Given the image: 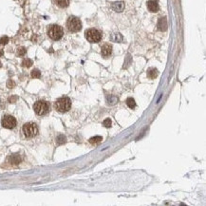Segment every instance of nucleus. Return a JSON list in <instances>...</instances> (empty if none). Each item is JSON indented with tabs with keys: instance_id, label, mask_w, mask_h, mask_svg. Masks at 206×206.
Here are the masks:
<instances>
[{
	"instance_id": "12",
	"label": "nucleus",
	"mask_w": 206,
	"mask_h": 206,
	"mask_svg": "<svg viewBox=\"0 0 206 206\" xmlns=\"http://www.w3.org/2000/svg\"><path fill=\"white\" fill-rule=\"evenodd\" d=\"M54 2L60 8H67L70 5V0H54Z\"/></svg>"
},
{
	"instance_id": "27",
	"label": "nucleus",
	"mask_w": 206,
	"mask_h": 206,
	"mask_svg": "<svg viewBox=\"0 0 206 206\" xmlns=\"http://www.w3.org/2000/svg\"><path fill=\"white\" fill-rule=\"evenodd\" d=\"M0 67H2V63L0 62Z\"/></svg>"
},
{
	"instance_id": "17",
	"label": "nucleus",
	"mask_w": 206,
	"mask_h": 206,
	"mask_svg": "<svg viewBox=\"0 0 206 206\" xmlns=\"http://www.w3.org/2000/svg\"><path fill=\"white\" fill-rule=\"evenodd\" d=\"M22 66L25 67H30L32 66V61L30 59H24L22 62Z\"/></svg>"
},
{
	"instance_id": "9",
	"label": "nucleus",
	"mask_w": 206,
	"mask_h": 206,
	"mask_svg": "<svg viewBox=\"0 0 206 206\" xmlns=\"http://www.w3.org/2000/svg\"><path fill=\"white\" fill-rule=\"evenodd\" d=\"M111 52H112V47L109 44H105L102 47V55L104 57L110 56Z\"/></svg>"
},
{
	"instance_id": "2",
	"label": "nucleus",
	"mask_w": 206,
	"mask_h": 206,
	"mask_svg": "<svg viewBox=\"0 0 206 206\" xmlns=\"http://www.w3.org/2000/svg\"><path fill=\"white\" fill-rule=\"evenodd\" d=\"M48 35L51 39L57 41L60 40L64 35V30L58 25H51L48 30Z\"/></svg>"
},
{
	"instance_id": "10",
	"label": "nucleus",
	"mask_w": 206,
	"mask_h": 206,
	"mask_svg": "<svg viewBox=\"0 0 206 206\" xmlns=\"http://www.w3.org/2000/svg\"><path fill=\"white\" fill-rule=\"evenodd\" d=\"M112 9L115 11H118V13L123 11L124 9V3L123 1H118V2L113 3L112 4Z\"/></svg>"
},
{
	"instance_id": "11",
	"label": "nucleus",
	"mask_w": 206,
	"mask_h": 206,
	"mask_svg": "<svg viewBox=\"0 0 206 206\" xmlns=\"http://www.w3.org/2000/svg\"><path fill=\"white\" fill-rule=\"evenodd\" d=\"M158 28H159V30H162V32H165V30H167V21H166L165 17L160 18L159 23H158Z\"/></svg>"
},
{
	"instance_id": "4",
	"label": "nucleus",
	"mask_w": 206,
	"mask_h": 206,
	"mask_svg": "<svg viewBox=\"0 0 206 206\" xmlns=\"http://www.w3.org/2000/svg\"><path fill=\"white\" fill-rule=\"evenodd\" d=\"M86 38L90 43H98L102 39V34L98 30L89 29L86 30Z\"/></svg>"
},
{
	"instance_id": "13",
	"label": "nucleus",
	"mask_w": 206,
	"mask_h": 206,
	"mask_svg": "<svg viewBox=\"0 0 206 206\" xmlns=\"http://www.w3.org/2000/svg\"><path fill=\"white\" fill-rule=\"evenodd\" d=\"M147 76L150 79H155L158 76V70H156V68H150V70L147 71Z\"/></svg>"
},
{
	"instance_id": "24",
	"label": "nucleus",
	"mask_w": 206,
	"mask_h": 206,
	"mask_svg": "<svg viewBox=\"0 0 206 206\" xmlns=\"http://www.w3.org/2000/svg\"><path fill=\"white\" fill-rule=\"evenodd\" d=\"M16 100H17V97H15V96L10 98V102L11 103V104H13V103H14L15 101H16Z\"/></svg>"
},
{
	"instance_id": "7",
	"label": "nucleus",
	"mask_w": 206,
	"mask_h": 206,
	"mask_svg": "<svg viewBox=\"0 0 206 206\" xmlns=\"http://www.w3.org/2000/svg\"><path fill=\"white\" fill-rule=\"evenodd\" d=\"M16 119L13 117V116H11V115H6L3 117L2 119V125L3 127L8 128V129H13L16 127Z\"/></svg>"
},
{
	"instance_id": "3",
	"label": "nucleus",
	"mask_w": 206,
	"mask_h": 206,
	"mask_svg": "<svg viewBox=\"0 0 206 206\" xmlns=\"http://www.w3.org/2000/svg\"><path fill=\"white\" fill-rule=\"evenodd\" d=\"M67 27L70 32H77L82 29V23L81 20L78 17L75 16H70L67 19Z\"/></svg>"
},
{
	"instance_id": "18",
	"label": "nucleus",
	"mask_w": 206,
	"mask_h": 206,
	"mask_svg": "<svg viewBox=\"0 0 206 206\" xmlns=\"http://www.w3.org/2000/svg\"><path fill=\"white\" fill-rule=\"evenodd\" d=\"M101 141H102V137L97 136V137H93V138H90V139H89V143H92V144H94V143H100Z\"/></svg>"
},
{
	"instance_id": "21",
	"label": "nucleus",
	"mask_w": 206,
	"mask_h": 206,
	"mask_svg": "<svg viewBox=\"0 0 206 206\" xmlns=\"http://www.w3.org/2000/svg\"><path fill=\"white\" fill-rule=\"evenodd\" d=\"M41 76V72L38 70H33L32 71V78H40Z\"/></svg>"
},
{
	"instance_id": "8",
	"label": "nucleus",
	"mask_w": 206,
	"mask_h": 206,
	"mask_svg": "<svg viewBox=\"0 0 206 206\" xmlns=\"http://www.w3.org/2000/svg\"><path fill=\"white\" fill-rule=\"evenodd\" d=\"M147 8L151 13H157L159 11V4L156 0H149L147 2Z\"/></svg>"
},
{
	"instance_id": "25",
	"label": "nucleus",
	"mask_w": 206,
	"mask_h": 206,
	"mask_svg": "<svg viewBox=\"0 0 206 206\" xmlns=\"http://www.w3.org/2000/svg\"><path fill=\"white\" fill-rule=\"evenodd\" d=\"M13 86H14V83L11 82V81H9V83H8V86H9L10 89H13Z\"/></svg>"
},
{
	"instance_id": "5",
	"label": "nucleus",
	"mask_w": 206,
	"mask_h": 206,
	"mask_svg": "<svg viewBox=\"0 0 206 206\" xmlns=\"http://www.w3.org/2000/svg\"><path fill=\"white\" fill-rule=\"evenodd\" d=\"M33 109L37 115H45L49 110V105L47 102L45 101H37L33 105Z\"/></svg>"
},
{
	"instance_id": "14",
	"label": "nucleus",
	"mask_w": 206,
	"mask_h": 206,
	"mask_svg": "<svg viewBox=\"0 0 206 206\" xmlns=\"http://www.w3.org/2000/svg\"><path fill=\"white\" fill-rule=\"evenodd\" d=\"M11 163H13V165H18V163L21 162V158L19 157L18 155H13V156H11Z\"/></svg>"
},
{
	"instance_id": "26",
	"label": "nucleus",
	"mask_w": 206,
	"mask_h": 206,
	"mask_svg": "<svg viewBox=\"0 0 206 206\" xmlns=\"http://www.w3.org/2000/svg\"><path fill=\"white\" fill-rule=\"evenodd\" d=\"M2 55H3V51L0 49V56H2Z\"/></svg>"
},
{
	"instance_id": "16",
	"label": "nucleus",
	"mask_w": 206,
	"mask_h": 206,
	"mask_svg": "<svg viewBox=\"0 0 206 206\" xmlns=\"http://www.w3.org/2000/svg\"><path fill=\"white\" fill-rule=\"evenodd\" d=\"M125 103H127V105L130 108H134L135 106H136L135 101H134V99H133V98H128Z\"/></svg>"
},
{
	"instance_id": "15",
	"label": "nucleus",
	"mask_w": 206,
	"mask_h": 206,
	"mask_svg": "<svg viewBox=\"0 0 206 206\" xmlns=\"http://www.w3.org/2000/svg\"><path fill=\"white\" fill-rule=\"evenodd\" d=\"M111 39L114 42H121L122 39H123V37H122L120 33H113L111 35Z\"/></svg>"
},
{
	"instance_id": "23",
	"label": "nucleus",
	"mask_w": 206,
	"mask_h": 206,
	"mask_svg": "<svg viewBox=\"0 0 206 206\" xmlns=\"http://www.w3.org/2000/svg\"><path fill=\"white\" fill-rule=\"evenodd\" d=\"M103 124H104V125H105V127H111V124L112 123H111V120H110V119H105Z\"/></svg>"
},
{
	"instance_id": "6",
	"label": "nucleus",
	"mask_w": 206,
	"mask_h": 206,
	"mask_svg": "<svg viewBox=\"0 0 206 206\" xmlns=\"http://www.w3.org/2000/svg\"><path fill=\"white\" fill-rule=\"evenodd\" d=\"M38 132L37 125L34 123H27L23 127V133L27 138H32Z\"/></svg>"
},
{
	"instance_id": "19",
	"label": "nucleus",
	"mask_w": 206,
	"mask_h": 206,
	"mask_svg": "<svg viewBox=\"0 0 206 206\" xmlns=\"http://www.w3.org/2000/svg\"><path fill=\"white\" fill-rule=\"evenodd\" d=\"M56 143H58V144H62V143H66V138H65V136L59 135L58 137H57V139H56Z\"/></svg>"
},
{
	"instance_id": "20",
	"label": "nucleus",
	"mask_w": 206,
	"mask_h": 206,
	"mask_svg": "<svg viewBox=\"0 0 206 206\" xmlns=\"http://www.w3.org/2000/svg\"><path fill=\"white\" fill-rule=\"evenodd\" d=\"M27 52V49L24 47H20L17 49V55L18 56H24Z\"/></svg>"
},
{
	"instance_id": "1",
	"label": "nucleus",
	"mask_w": 206,
	"mask_h": 206,
	"mask_svg": "<svg viewBox=\"0 0 206 206\" xmlns=\"http://www.w3.org/2000/svg\"><path fill=\"white\" fill-rule=\"evenodd\" d=\"M55 109L59 112H67L70 110L71 106V101L70 98L67 97H62L59 98L58 100L55 102Z\"/></svg>"
},
{
	"instance_id": "22",
	"label": "nucleus",
	"mask_w": 206,
	"mask_h": 206,
	"mask_svg": "<svg viewBox=\"0 0 206 206\" xmlns=\"http://www.w3.org/2000/svg\"><path fill=\"white\" fill-rule=\"evenodd\" d=\"M9 37L8 36H2L1 38H0V44L1 45H6L8 44V42H9Z\"/></svg>"
}]
</instances>
